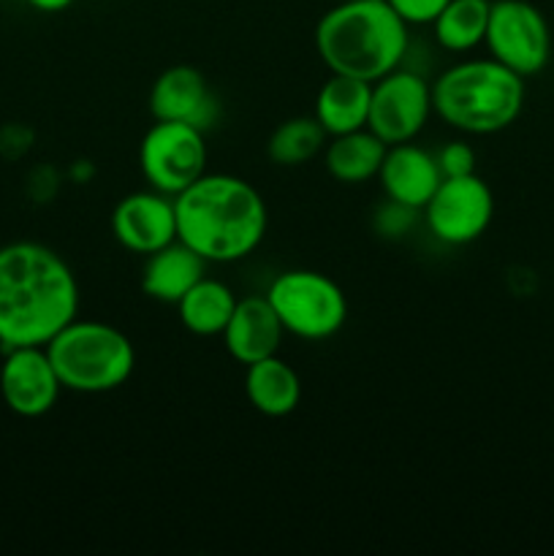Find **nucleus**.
Wrapping results in <instances>:
<instances>
[{
	"label": "nucleus",
	"instance_id": "obj_16",
	"mask_svg": "<svg viewBox=\"0 0 554 556\" xmlns=\"http://www.w3.org/2000/svg\"><path fill=\"white\" fill-rule=\"evenodd\" d=\"M206 261L188 244L174 239L166 248L147 255L141 269V291L161 304H174L204 277Z\"/></svg>",
	"mask_w": 554,
	"mask_h": 556
},
{
	"label": "nucleus",
	"instance_id": "obj_22",
	"mask_svg": "<svg viewBox=\"0 0 554 556\" xmlns=\"http://www.w3.org/2000/svg\"><path fill=\"white\" fill-rule=\"evenodd\" d=\"M329 134L315 117H291L272 130L266 141V157L275 166H302L326 150Z\"/></svg>",
	"mask_w": 554,
	"mask_h": 556
},
{
	"label": "nucleus",
	"instance_id": "obj_9",
	"mask_svg": "<svg viewBox=\"0 0 554 556\" xmlns=\"http://www.w3.org/2000/svg\"><path fill=\"white\" fill-rule=\"evenodd\" d=\"M421 212L435 239L462 248L483 237L494 217V195L478 174L443 177Z\"/></svg>",
	"mask_w": 554,
	"mask_h": 556
},
{
	"label": "nucleus",
	"instance_id": "obj_24",
	"mask_svg": "<svg viewBox=\"0 0 554 556\" xmlns=\"http://www.w3.org/2000/svg\"><path fill=\"white\" fill-rule=\"evenodd\" d=\"M386 3H389L391 9L396 11V16L411 27V25H432L449 0H386Z\"/></svg>",
	"mask_w": 554,
	"mask_h": 556
},
{
	"label": "nucleus",
	"instance_id": "obj_20",
	"mask_svg": "<svg viewBox=\"0 0 554 556\" xmlns=\"http://www.w3.org/2000/svg\"><path fill=\"white\" fill-rule=\"evenodd\" d=\"M234 307H237V296L231 288L221 280H210L201 277L188 293L177 302L179 324L196 337H221L223 329L228 326Z\"/></svg>",
	"mask_w": 554,
	"mask_h": 556
},
{
	"label": "nucleus",
	"instance_id": "obj_23",
	"mask_svg": "<svg viewBox=\"0 0 554 556\" xmlns=\"http://www.w3.org/2000/svg\"><path fill=\"white\" fill-rule=\"evenodd\" d=\"M435 157H438V166L443 172V177L476 174V150L467 141H449Z\"/></svg>",
	"mask_w": 554,
	"mask_h": 556
},
{
	"label": "nucleus",
	"instance_id": "obj_15",
	"mask_svg": "<svg viewBox=\"0 0 554 556\" xmlns=\"http://www.w3.org/2000/svg\"><path fill=\"white\" fill-rule=\"evenodd\" d=\"M221 337L228 356L248 367V364L261 362V358L275 356L282 345L286 329H282L275 307H272L264 293V296L237 299V307H234Z\"/></svg>",
	"mask_w": 554,
	"mask_h": 556
},
{
	"label": "nucleus",
	"instance_id": "obj_14",
	"mask_svg": "<svg viewBox=\"0 0 554 556\" xmlns=\"http://www.w3.org/2000/svg\"><path fill=\"white\" fill-rule=\"evenodd\" d=\"M378 179L386 199L421 212L438 185L443 182V172L432 152L405 141V144H391L386 150Z\"/></svg>",
	"mask_w": 554,
	"mask_h": 556
},
{
	"label": "nucleus",
	"instance_id": "obj_21",
	"mask_svg": "<svg viewBox=\"0 0 554 556\" xmlns=\"http://www.w3.org/2000/svg\"><path fill=\"white\" fill-rule=\"evenodd\" d=\"M489 9L492 0H449L432 22L435 41L454 54L481 47L487 38Z\"/></svg>",
	"mask_w": 554,
	"mask_h": 556
},
{
	"label": "nucleus",
	"instance_id": "obj_11",
	"mask_svg": "<svg viewBox=\"0 0 554 556\" xmlns=\"http://www.w3.org/2000/svg\"><path fill=\"white\" fill-rule=\"evenodd\" d=\"M60 383L43 345L9 348L0 367V396L22 418H41L58 405Z\"/></svg>",
	"mask_w": 554,
	"mask_h": 556
},
{
	"label": "nucleus",
	"instance_id": "obj_26",
	"mask_svg": "<svg viewBox=\"0 0 554 556\" xmlns=\"http://www.w3.org/2000/svg\"><path fill=\"white\" fill-rule=\"evenodd\" d=\"M36 11H43V14H58V11L68 9L74 0H27Z\"/></svg>",
	"mask_w": 554,
	"mask_h": 556
},
{
	"label": "nucleus",
	"instance_id": "obj_18",
	"mask_svg": "<svg viewBox=\"0 0 554 556\" xmlns=\"http://www.w3.org/2000/svg\"><path fill=\"white\" fill-rule=\"evenodd\" d=\"M369 98H373V81L331 74L315 96L313 117L329 136L362 130L367 128Z\"/></svg>",
	"mask_w": 554,
	"mask_h": 556
},
{
	"label": "nucleus",
	"instance_id": "obj_8",
	"mask_svg": "<svg viewBox=\"0 0 554 556\" xmlns=\"http://www.w3.org/2000/svg\"><path fill=\"white\" fill-rule=\"evenodd\" d=\"M483 43L498 63L519 76L541 74L552 58V30L538 5L530 0H494Z\"/></svg>",
	"mask_w": 554,
	"mask_h": 556
},
{
	"label": "nucleus",
	"instance_id": "obj_5",
	"mask_svg": "<svg viewBox=\"0 0 554 556\" xmlns=\"http://www.w3.org/2000/svg\"><path fill=\"white\" fill-rule=\"evenodd\" d=\"M43 348L63 389L76 394H109L128 383L136 369L130 337L103 320H81L76 315Z\"/></svg>",
	"mask_w": 554,
	"mask_h": 556
},
{
	"label": "nucleus",
	"instance_id": "obj_10",
	"mask_svg": "<svg viewBox=\"0 0 554 556\" xmlns=\"http://www.w3.org/2000/svg\"><path fill=\"white\" fill-rule=\"evenodd\" d=\"M432 85L413 71L394 68L373 81L367 128L386 144L413 141L429 123Z\"/></svg>",
	"mask_w": 554,
	"mask_h": 556
},
{
	"label": "nucleus",
	"instance_id": "obj_17",
	"mask_svg": "<svg viewBox=\"0 0 554 556\" xmlns=\"http://www.w3.org/2000/svg\"><path fill=\"white\" fill-rule=\"evenodd\" d=\"M244 396L261 416L286 418L302 402V378L275 353L244 367Z\"/></svg>",
	"mask_w": 554,
	"mask_h": 556
},
{
	"label": "nucleus",
	"instance_id": "obj_13",
	"mask_svg": "<svg viewBox=\"0 0 554 556\" xmlns=\"http://www.w3.org/2000/svg\"><path fill=\"white\" fill-rule=\"evenodd\" d=\"M150 112L155 119L188 123L206 130L210 125H215L217 103L199 68H193V65H172L152 85Z\"/></svg>",
	"mask_w": 554,
	"mask_h": 556
},
{
	"label": "nucleus",
	"instance_id": "obj_1",
	"mask_svg": "<svg viewBox=\"0 0 554 556\" xmlns=\"http://www.w3.org/2000/svg\"><path fill=\"white\" fill-rule=\"evenodd\" d=\"M79 315V282L63 255L41 242L0 248V345H47Z\"/></svg>",
	"mask_w": 554,
	"mask_h": 556
},
{
	"label": "nucleus",
	"instance_id": "obj_7",
	"mask_svg": "<svg viewBox=\"0 0 554 556\" xmlns=\"http://www.w3.org/2000/svg\"><path fill=\"white\" fill-rule=\"evenodd\" d=\"M139 168L152 190L179 195L206 174L204 130L188 123L155 119L139 144Z\"/></svg>",
	"mask_w": 554,
	"mask_h": 556
},
{
	"label": "nucleus",
	"instance_id": "obj_12",
	"mask_svg": "<svg viewBox=\"0 0 554 556\" xmlns=\"http://www.w3.org/2000/svg\"><path fill=\"white\" fill-rule=\"evenodd\" d=\"M112 233L125 250L150 255L177 239L174 195L161 190H139L117 201L112 212Z\"/></svg>",
	"mask_w": 554,
	"mask_h": 556
},
{
	"label": "nucleus",
	"instance_id": "obj_3",
	"mask_svg": "<svg viewBox=\"0 0 554 556\" xmlns=\"http://www.w3.org/2000/svg\"><path fill=\"white\" fill-rule=\"evenodd\" d=\"M315 49L331 74L375 81L405 60L407 25L386 0H340L315 25Z\"/></svg>",
	"mask_w": 554,
	"mask_h": 556
},
{
	"label": "nucleus",
	"instance_id": "obj_19",
	"mask_svg": "<svg viewBox=\"0 0 554 556\" xmlns=\"http://www.w3.org/2000/svg\"><path fill=\"white\" fill-rule=\"evenodd\" d=\"M386 150H389V144L378 139L369 128L331 136L324 150L326 172L342 185L369 182V179L378 177Z\"/></svg>",
	"mask_w": 554,
	"mask_h": 556
},
{
	"label": "nucleus",
	"instance_id": "obj_25",
	"mask_svg": "<svg viewBox=\"0 0 554 556\" xmlns=\"http://www.w3.org/2000/svg\"><path fill=\"white\" fill-rule=\"evenodd\" d=\"M416 215L418 210L389 201L386 206H380L378 217H375V226H378V231L386 233V237H402V233L413 226Z\"/></svg>",
	"mask_w": 554,
	"mask_h": 556
},
{
	"label": "nucleus",
	"instance_id": "obj_4",
	"mask_svg": "<svg viewBox=\"0 0 554 556\" xmlns=\"http://www.w3.org/2000/svg\"><path fill=\"white\" fill-rule=\"evenodd\" d=\"M525 76L494 58L462 60L432 81V112L451 128L473 136L500 134L525 109Z\"/></svg>",
	"mask_w": 554,
	"mask_h": 556
},
{
	"label": "nucleus",
	"instance_id": "obj_2",
	"mask_svg": "<svg viewBox=\"0 0 554 556\" xmlns=\"http://www.w3.org/2000/svg\"><path fill=\"white\" fill-rule=\"evenodd\" d=\"M177 239L206 264H234L255 253L266 237L264 195L234 174H204L174 195Z\"/></svg>",
	"mask_w": 554,
	"mask_h": 556
},
{
	"label": "nucleus",
	"instance_id": "obj_6",
	"mask_svg": "<svg viewBox=\"0 0 554 556\" xmlns=\"http://www.w3.org/2000/svg\"><path fill=\"white\" fill-rule=\"evenodd\" d=\"M286 334L307 342L335 337L348 320L345 291L313 269H288L275 277L266 291Z\"/></svg>",
	"mask_w": 554,
	"mask_h": 556
}]
</instances>
